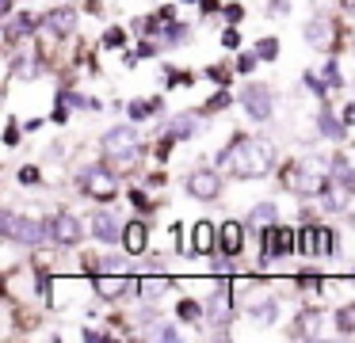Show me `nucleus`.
Wrapping results in <instances>:
<instances>
[{"instance_id":"f257e3e1","label":"nucleus","mask_w":355,"mask_h":343,"mask_svg":"<svg viewBox=\"0 0 355 343\" xmlns=\"http://www.w3.org/2000/svg\"><path fill=\"white\" fill-rule=\"evenodd\" d=\"M214 164L222 168V172H233L237 179H263V175L271 172V164H275V149H271L263 137L237 134L222 152H218Z\"/></svg>"},{"instance_id":"f03ea898","label":"nucleus","mask_w":355,"mask_h":343,"mask_svg":"<svg viewBox=\"0 0 355 343\" xmlns=\"http://www.w3.org/2000/svg\"><path fill=\"white\" fill-rule=\"evenodd\" d=\"M138 152H141V145H138V130L134 126H111L107 134H103V157H107L119 172L130 168L134 160H138Z\"/></svg>"},{"instance_id":"7ed1b4c3","label":"nucleus","mask_w":355,"mask_h":343,"mask_svg":"<svg viewBox=\"0 0 355 343\" xmlns=\"http://www.w3.org/2000/svg\"><path fill=\"white\" fill-rule=\"evenodd\" d=\"M0 229L12 244H27V248H39L42 240H50V229L46 221H35V218H19V213L4 210L0 213Z\"/></svg>"},{"instance_id":"20e7f679","label":"nucleus","mask_w":355,"mask_h":343,"mask_svg":"<svg viewBox=\"0 0 355 343\" xmlns=\"http://www.w3.org/2000/svg\"><path fill=\"white\" fill-rule=\"evenodd\" d=\"M80 187H85V195L92 198V202H115L119 198V179L111 168L103 164H92L80 172Z\"/></svg>"},{"instance_id":"39448f33","label":"nucleus","mask_w":355,"mask_h":343,"mask_svg":"<svg viewBox=\"0 0 355 343\" xmlns=\"http://www.w3.org/2000/svg\"><path fill=\"white\" fill-rule=\"evenodd\" d=\"M298 248V229H286V225H268L263 229V267H271V259L279 256H291V252Z\"/></svg>"},{"instance_id":"423d86ee","label":"nucleus","mask_w":355,"mask_h":343,"mask_svg":"<svg viewBox=\"0 0 355 343\" xmlns=\"http://www.w3.org/2000/svg\"><path fill=\"white\" fill-rule=\"evenodd\" d=\"M241 107H245V114L252 122H268L271 111H275V96H271L268 84H245V91H241Z\"/></svg>"},{"instance_id":"0eeeda50","label":"nucleus","mask_w":355,"mask_h":343,"mask_svg":"<svg viewBox=\"0 0 355 343\" xmlns=\"http://www.w3.org/2000/svg\"><path fill=\"white\" fill-rule=\"evenodd\" d=\"M222 168H195L191 175H187V195L191 198H199V202H214L218 198V191H222Z\"/></svg>"},{"instance_id":"6e6552de","label":"nucleus","mask_w":355,"mask_h":343,"mask_svg":"<svg viewBox=\"0 0 355 343\" xmlns=\"http://www.w3.org/2000/svg\"><path fill=\"white\" fill-rule=\"evenodd\" d=\"M46 229H50V240L58 244V248H77L80 244V236H85V229H80V221L73 218V213H54V218L46 221Z\"/></svg>"},{"instance_id":"1a4fd4ad","label":"nucleus","mask_w":355,"mask_h":343,"mask_svg":"<svg viewBox=\"0 0 355 343\" xmlns=\"http://www.w3.org/2000/svg\"><path fill=\"white\" fill-rule=\"evenodd\" d=\"M73 27H77V12L73 8H54L50 15H42V38L46 42H58V38L73 35Z\"/></svg>"},{"instance_id":"9d476101","label":"nucleus","mask_w":355,"mask_h":343,"mask_svg":"<svg viewBox=\"0 0 355 343\" xmlns=\"http://www.w3.org/2000/svg\"><path fill=\"white\" fill-rule=\"evenodd\" d=\"M123 233H126V225L111 210H96L92 213V236L100 244H119V240H123Z\"/></svg>"},{"instance_id":"9b49d317","label":"nucleus","mask_w":355,"mask_h":343,"mask_svg":"<svg viewBox=\"0 0 355 343\" xmlns=\"http://www.w3.org/2000/svg\"><path fill=\"white\" fill-rule=\"evenodd\" d=\"M302 38H306L313 50H329L332 46V23L324 19V15H313V19H306V27H302Z\"/></svg>"},{"instance_id":"f8f14e48","label":"nucleus","mask_w":355,"mask_h":343,"mask_svg":"<svg viewBox=\"0 0 355 343\" xmlns=\"http://www.w3.org/2000/svg\"><path fill=\"white\" fill-rule=\"evenodd\" d=\"M218 248H222L230 259L241 256V252H245V225H241V221H225L222 233H218Z\"/></svg>"},{"instance_id":"ddd939ff","label":"nucleus","mask_w":355,"mask_h":343,"mask_svg":"<svg viewBox=\"0 0 355 343\" xmlns=\"http://www.w3.org/2000/svg\"><path fill=\"white\" fill-rule=\"evenodd\" d=\"M218 233H222V229H214L210 221H195V229H191V252L195 256H210L214 244H218Z\"/></svg>"},{"instance_id":"4468645a","label":"nucleus","mask_w":355,"mask_h":343,"mask_svg":"<svg viewBox=\"0 0 355 343\" xmlns=\"http://www.w3.org/2000/svg\"><path fill=\"white\" fill-rule=\"evenodd\" d=\"M92 286H96V294H100L103 301H115V297L126 294V279H123V274H100V271H96L92 274Z\"/></svg>"},{"instance_id":"2eb2a0df","label":"nucleus","mask_w":355,"mask_h":343,"mask_svg":"<svg viewBox=\"0 0 355 343\" xmlns=\"http://www.w3.org/2000/svg\"><path fill=\"white\" fill-rule=\"evenodd\" d=\"M123 248L130 252V256H141V252L149 248V229H146V221H126Z\"/></svg>"},{"instance_id":"dca6fc26","label":"nucleus","mask_w":355,"mask_h":343,"mask_svg":"<svg viewBox=\"0 0 355 343\" xmlns=\"http://www.w3.org/2000/svg\"><path fill=\"white\" fill-rule=\"evenodd\" d=\"M321 313L317 309H302L298 313V320H294V328H291V335L294 340H302V335H306V340H317V335H321Z\"/></svg>"},{"instance_id":"f3484780","label":"nucleus","mask_w":355,"mask_h":343,"mask_svg":"<svg viewBox=\"0 0 355 343\" xmlns=\"http://www.w3.org/2000/svg\"><path fill=\"white\" fill-rule=\"evenodd\" d=\"M298 252L306 259L321 256V229H317V225H302L298 229Z\"/></svg>"},{"instance_id":"a211bd4d","label":"nucleus","mask_w":355,"mask_h":343,"mask_svg":"<svg viewBox=\"0 0 355 343\" xmlns=\"http://www.w3.org/2000/svg\"><path fill=\"white\" fill-rule=\"evenodd\" d=\"M317 126H321V134L329 137V141H344V118H336L332 111H317Z\"/></svg>"},{"instance_id":"6ab92c4d","label":"nucleus","mask_w":355,"mask_h":343,"mask_svg":"<svg viewBox=\"0 0 355 343\" xmlns=\"http://www.w3.org/2000/svg\"><path fill=\"white\" fill-rule=\"evenodd\" d=\"M279 221V206L275 202H260V206H252V213L245 218V225L252 229V225H275Z\"/></svg>"},{"instance_id":"aec40b11","label":"nucleus","mask_w":355,"mask_h":343,"mask_svg":"<svg viewBox=\"0 0 355 343\" xmlns=\"http://www.w3.org/2000/svg\"><path fill=\"white\" fill-rule=\"evenodd\" d=\"M191 134H195V114H180V118H172V126H168L172 141H187Z\"/></svg>"},{"instance_id":"412c9836","label":"nucleus","mask_w":355,"mask_h":343,"mask_svg":"<svg viewBox=\"0 0 355 343\" xmlns=\"http://www.w3.org/2000/svg\"><path fill=\"white\" fill-rule=\"evenodd\" d=\"M332 320H336V332H340V335H352V332H355V305L336 309V317H332Z\"/></svg>"},{"instance_id":"4be33fe9","label":"nucleus","mask_w":355,"mask_h":343,"mask_svg":"<svg viewBox=\"0 0 355 343\" xmlns=\"http://www.w3.org/2000/svg\"><path fill=\"white\" fill-rule=\"evenodd\" d=\"M103 50H126V30L123 27H107V30H103Z\"/></svg>"},{"instance_id":"5701e85b","label":"nucleus","mask_w":355,"mask_h":343,"mask_svg":"<svg viewBox=\"0 0 355 343\" xmlns=\"http://www.w3.org/2000/svg\"><path fill=\"white\" fill-rule=\"evenodd\" d=\"M230 103H233V96H230V91H218V96H210L207 103L199 107V111H202V114H218V111H225Z\"/></svg>"},{"instance_id":"b1692460","label":"nucleus","mask_w":355,"mask_h":343,"mask_svg":"<svg viewBox=\"0 0 355 343\" xmlns=\"http://www.w3.org/2000/svg\"><path fill=\"white\" fill-rule=\"evenodd\" d=\"M256 53H260V61H275L279 58V38H260V42H256Z\"/></svg>"},{"instance_id":"393cba45","label":"nucleus","mask_w":355,"mask_h":343,"mask_svg":"<svg viewBox=\"0 0 355 343\" xmlns=\"http://www.w3.org/2000/svg\"><path fill=\"white\" fill-rule=\"evenodd\" d=\"M176 313H180V320H199V317H202V305L187 297V301H180V305H176Z\"/></svg>"},{"instance_id":"a878e982","label":"nucleus","mask_w":355,"mask_h":343,"mask_svg":"<svg viewBox=\"0 0 355 343\" xmlns=\"http://www.w3.org/2000/svg\"><path fill=\"white\" fill-rule=\"evenodd\" d=\"M19 183H27V187H35V183H42V172L35 164H24L19 168Z\"/></svg>"},{"instance_id":"bb28decb","label":"nucleus","mask_w":355,"mask_h":343,"mask_svg":"<svg viewBox=\"0 0 355 343\" xmlns=\"http://www.w3.org/2000/svg\"><path fill=\"white\" fill-rule=\"evenodd\" d=\"M324 84H329V88H344V80H340V65H336V61H329V65H324Z\"/></svg>"},{"instance_id":"cd10ccee","label":"nucleus","mask_w":355,"mask_h":343,"mask_svg":"<svg viewBox=\"0 0 355 343\" xmlns=\"http://www.w3.org/2000/svg\"><path fill=\"white\" fill-rule=\"evenodd\" d=\"M298 286H302V290H309V294H321L324 282L317 279V274H298Z\"/></svg>"},{"instance_id":"c85d7f7f","label":"nucleus","mask_w":355,"mask_h":343,"mask_svg":"<svg viewBox=\"0 0 355 343\" xmlns=\"http://www.w3.org/2000/svg\"><path fill=\"white\" fill-rule=\"evenodd\" d=\"M207 76L218 84V88H225V84H230V69H225V65H210V69H207Z\"/></svg>"},{"instance_id":"c756f323","label":"nucleus","mask_w":355,"mask_h":343,"mask_svg":"<svg viewBox=\"0 0 355 343\" xmlns=\"http://www.w3.org/2000/svg\"><path fill=\"white\" fill-rule=\"evenodd\" d=\"M256 61H260V53H241V58H237V73H252Z\"/></svg>"},{"instance_id":"7c9ffc66","label":"nucleus","mask_w":355,"mask_h":343,"mask_svg":"<svg viewBox=\"0 0 355 343\" xmlns=\"http://www.w3.org/2000/svg\"><path fill=\"white\" fill-rule=\"evenodd\" d=\"M4 145H8V149H16V145H19V126H16V118H12L8 130H4Z\"/></svg>"},{"instance_id":"2f4dec72","label":"nucleus","mask_w":355,"mask_h":343,"mask_svg":"<svg viewBox=\"0 0 355 343\" xmlns=\"http://www.w3.org/2000/svg\"><path fill=\"white\" fill-rule=\"evenodd\" d=\"M149 335H157V340H180V328H172V324H161V328H153Z\"/></svg>"},{"instance_id":"473e14b6","label":"nucleus","mask_w":355,"mask_h":343,"mask_svg":"<svg viewBox=\"0 0 355 343\" xmlns=\"http://www.w3.org/2000/svg\"><path fill=\"white\" fill-rule=\"evenodd\" d=\"M130 202H134V206H138V210H141V213H149V210H153V206H157V202H149V198H146V195H141V191H130Z\"/></svg>"},{"instance_id":"72a5a7b5","label":"nucleus","mask_w":355,"mask_h":343,"mask_svg":"<svg viewBox=\"0 0 355 343\" xmlns=\"http://www.w3.org/2000/svg\"><path fill=\"white\" fill-rule=\"evenodd\" d=\"M225 19L241 23V19H245V4H225Z\"/></svg>"},{"instance_id":"f704fd0d","label":"nucleus","mask_w":355,"mask_h":343,"mask_svg":"<svg viewBox=\"0 0 355 343\" xmlns=\"http://www.w3.org/2000/svg\"><path fill=\"white\" fill-rule=\"evenodd\" d=\"M291 12V0H268V15H286Z\"/></svg>"},{"instance_id":"c9c22d12","label":"nucleus","mask_w":355,"mask_h":343,"mask_svg":"<svg viewBox=\"0 0 355 343\" xmlns=\"http://www.w3.org/2000/svg\"><path fill=\"white\" fill-rule=\"evenodd\" d=\"M222 46H225V50H237V46H241V38H237V30H222Z\"/></svg>"},{"instance_id":"e433bc0d","label":"nucleus","mask_w":355,"mask_h":343,"mask_svg":"<svg viewBox=\"0 0 355 343\" xmlns=\"http://www.w3.org/2000/svg\"><path fill=\"white\" fill-rule=\"evenodd\" d=\"M157 53H161V50H157V42H141L138 46V58H157Z\"/></svg>"},{"instance_id":"4c0bfd02","label":"nucleus","mask_w":355,"mask_h":343,"mask_svg":"<svg viewBox=\"0 0 355 343\" xmlns=\"http://www.w3.org/2000/svg\"><path fill=\"white\" fill-rule=\"evenodd\" d=\"M199 8H202V15H210V12H218L222 4H218V0H199Z\"/></svg>"},{"instance_id":"58836bf2","label":"nucleus","mask_w":355,"mask_h":343,"mask_svg":"<svg viewBox=\"0 0 355 343\" xmlns=\"http://www.w3.org/2000/svg\"><path fill=\"white\" fill-rule=\"evenodd\" d=\"M344 122H347V126H355V103L344 107Z\"/></svg>"},{"instance_id":"ea45409f","label":"nucleus","mask_w":355,"mask_h":343,"mask_svg":"<svg viewBox=\"0 0 355 343\" xmlns=\"http://www.w3.org/2000/svg\"><path fill=\"white\" fill-rule=\"evenodd\" d=\"M344 4H347V8H355V0H344Z\"/></svg>"},{"instance_id":"a19ab883","label":"nucleus","mask_w":355,"mask_h":343,"mask_svg":"<svg viewBox=\"0 0 355 343\" xmlns=\"http://www.w3.org/2000/svg\"><path fill=\"white\" fill-rule=\"evenodd\" d=\"M88 4H100V0H88Z\"/></svg>"},{"instance_id":"79ce46f5","label":"nucleus","mask_w":355,"mask_h":343,"mask_svg":"<svg viewBox=\"0 0 355 343\" xmlns=\"http://www.w3.org/2000/svg\"><path fill=\"white\" fill-rule=\"evenodd\" d=\"M352 225H355V213H352Z\"/></svg>"}]
</instances>
